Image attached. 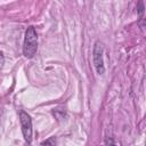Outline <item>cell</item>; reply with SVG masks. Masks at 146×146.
I'll list each match as a JSON object with an SVG mask.
<instances>
[{
	"mask_svg": "<svg viewBox=\"0 0 146 146\" xmlns=\"http://www.w3.org/2000/svg\"><path fill=\"white\" fill-rule=\"evenodd\" d=\"M38 50V34L33 26L27 27L23 42V55L26 58H32Z\"/></svg>",
	"mask_w": 146,
	"mask_h": 146,
	"instance_id": "6da1fadb",
	"label": "cell"
},
{
	"mask_svg": "<svg viewBox=\"0 0 146 146\" xmlns=\"http://www.w3.org/2000/svg\"><path fill=\"white\" fill-rule=\"evenodd\" d=\"M103 52H104V47L99 41L95 42L94 50H92V62L94 66L96 68V72L102 75L105 73V65H104V59H103Z\"/></svg>",
	"mask_w": 146,
	"mask_h": 146,
	"instance_id": "7a4b0ae2",
	"label": "cell"
},
{
	"mask_svg": "<svg viewBox=\"0 0 146 146\" xmlns=\"http://www.w3.org/2000/svg\"><path fill=\"white\" fill-rule=\"evenodd\" d=\"M19 122H21L22 133H23L25 141L27 144H31L32 143V120H31V116L26 112L19 111Z\"/></svg>",
	"mask_w": 146,
	"mask_h": 146,
	"instance_id": "3957f363",
	"label": "cell"
},
{
	"mask_svg": "<svg viewBox=\"0 0 146 146\" xmlns=\"http://www.w3.org/2000/svg\"><path fill=\"white\" fill-rule=\"evenodd\" d=\"M56 145V139L55 137H50L48 139H46L44 141L41 143V146H55Z\"/></svg>",
	"mask_w": 146,
	"mask_h": 146,
	"instance_id": "277c9868",
	"label": "cell"
},
{
	"mask_svg": "<svg viewBox=\"0 0 146 146\" xmlns=\"http://www.w3.org/2000/svg\"><path fill=\"white\" fill-rule=\"evenodd\" d=\"M138 6H139V9H138L139 15H140V16H143V14H144V5H143V2L140 1V2L138 3Z\"/></svg>",
	"mask_w": 146,
	"mask_h": 146,
	"instance_id": "5b68a950",
	"label": "cell"
},
{
	"mask_svg": "<svg viewBox=\"0 0 146 146\" xmlns=\"http://www.w3.org/2000/svg\"><path fill=\"white\" fill-rule=\"evenodd\" d=\"M3 63H5V57H3V54L0 51V67H2Z\"/></svg>",
	"mask_w": 146,
	"mask_h": 146,
	"instance_id": "8992f818",
	"label": "cell"
},
{
	"mask_svg": "<svg viewBox=\"0 0 146 146\" xmlns=\"http://www.w3.org/2000/svg\"><path fill=\"white\" fill-rule=\"evenodd\" d=\"M108 146H116V145H114V144H111V145H108Z\"/></svg>",
	"mask_w": 146,
	"mask_h": 146,
	"instance_id": "52a82bcc",
	"label": "cell"
}]
</instances>
